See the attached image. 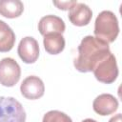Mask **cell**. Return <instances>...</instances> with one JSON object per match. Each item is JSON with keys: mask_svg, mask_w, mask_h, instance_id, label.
Masks as SVG:
<instances>
[{"mask_svg": "<svg viewBox=\"0 0 122 122\" xmlns=\"http://www.w3.org/2000/svg\"><path fill=\"white\" fill-rule=\"evenodd\" d=\"M77 51L73 65L80 72L92 71L95 66L112 52L108 43L92 35H87L81 40Z\"/></svg>", "mask_w": 122, "mask_h": 122, "instance_id": "obj_1", "label": "cell"}, {"mask_svg": "<svg viewBox=\"0 0 122 122\" xmlns=\"http://www.w3.org/2000/svg\"><path fill=\"white\" fill-rule=\"evenodd\" d=\"M93 32L97 39L108 44L112 43L119 33V24L115 14L111 10L101 11L95 19Z\"/></svg>", "mask_w": 122, "mask_h": 122, "instance_id": "obj_2", "label": "cell"}, {"mask_svg": "<svg viewBox=\"0 0 122 122\" xmlns=\"http://www.w3.org/2000/svg\"><path fill=\"white\" fill-rule=\"evenodd\" d=\"M0 122H26L22 104L13 97L0 96Z\"/></svg>", "mask_w": 122, "mask_h": 122, "instance_id": "obj_3", "label": "cell"}, {"mask_svg": "<svg viewBox=\"0 0 122 122\" xmlns=\"http://www.w3.org/2000/svg\"><path fill=\"white\" fill-rule=\"evenodd\" d=\"M92 71L99 82L104 84H111L114 82L119 72L115 56L111 52L95 66Z\"/></svg>", "mask_w": 122, "mask_h": 122, "instance_id": "obj_4", "label": "cell"}, {"mask_svg": "<svg viewBox=\"0 0 122 122\" xmlns=\"http://www.w3.org/2000/svg\"><path fill=\"white\" fill-rule=\"evenodd\" d=\"M21 69L19 64L10 57L0 60V84L5 87H13L20 79Z\"/></svg>", "mask_w": 122, "mask_h": 122, "instance_id": "obj_5", "label": "cell"}, {"mask_svg": "<svg viewBox=\"0 0 122 122\" xmlns=\"http://www.w3.org/2000/svg\"><path fill=\"white\" fill-rule=\"evenodd\" d=\"M17 52L24 63L32 64L38 59L39 56L38 42L31 36H26L20 41Z\"/></svg>", "mask_w": 122, "mask_h": 122, "instance_id": "obj_6", "label": "cell"}, {"mask_svg": "<svg viewBox=\"0 0 122 122\" xmlns=\"http://www.w3.org/2000/svg\"><path fill=\"white\" fill-rule=\"evenodd\" d=\"M20 92L25 98L34 100L44 95L45 86L43 81L38 76L30 75L25 78L21 83Z\"/></svg>", "mask_w": 122, "mask_h": 122, "instance_id": "obj_7", "label": "cell"}, {"mask_svg": "<svg viewBox=\"0 0 122 122\" xmlns=\"http://www.w3.org/2000/svg\"><path fill=\"white\" fill-rule=\"evenodd\" d=\"M69 20L71 23L77 27H83L90 23L92 17L91 8L84 4L76 2L69 10Z\"/></svg>", "mask_w": 122, "mask_h": 122, "instance_id": "obj_8", "label": "cell"}, {"mask_svg": "<svg viewBox=\"0 0 122 122\" xmlns=\"http://www.w3.org/2000/svg\"><path fill=\"white\" fill-rule=\"evenodd\" d=\"M92 108L93 111L99 115H110L117 111L118 101L112 94L102 93L93 100Z\"/></svg>", "mask_w": 122, "mask_h": 122, "instance_id": "obj_9", "label": "cell"}, {"mask_svg": "<svg viewBox=\"0 0 122 122\" xmlns=\"http://www.w3.org/2000/svg\"><path fill=\"white\" fill-rule=\"evenodd\" d=\"M65 29L66 26L63 19H61L56 15L50 14L43 16L38 23V30L43 36H45L48 33H53V32L62 34L65 31Z\"/></svg>", "mask_w": 122, "mask_h": 122, "instance_id": "obj_10", "label": "cell"}, {"mask_svg": "<svg viewBox=\"0 0 122 122\" xmlns=\"http://www.w3.org/2000/svg\"><path fill=\"white\" fill-rule=\"evenodd\" d=\"M43 44L46 51L50 54H58L65 48V38L61 33H48L44 36Z\"/></svg>", "mask_w": 122, "mask_h": 122, "instance_id": "obj_11", "label": "cell"}, {"mask_svg": "<svg viewBox=\"0 0 122 122\" xmlns=\"http://www.w3.org/2000/svg\"><path fill=\"white\" fill-rule=\"evenodd\" d=\"M24 5L19 0H0V14L7 18H16L22 14Z\"/></svg>", "mask_w": 122, "mask_h": 122, "instance_id": "obj_12", "label": "cell"}, {"mask_svg": "<svg viewBox=\"0 0 122 122\" xmlns=\"http://www.w3.org/2000/svg\"><path fill=\"white\" fill-rule=\"evenodd\" d=\"M15 43V33L11 28L0 20V52L10 51Z\"/></svg>", "mask_w": 122, "mask_h": 122, "instance_id": "obj_13", "label": "cell"}, {"mask_svg": "<svg viewBox=\"0 0 122 122\" xmlns=\"http://www.w3.org/2000/svg\"><path fill=\"white\" fill-rule=\"evenodd\" d=\"M42 122H72L71 118L60 111H50L43 116Z\"/></svg>", "mask_w": 122, "mask_h": 122, "instance_id": "obj_14", "label": "cell"}, {"mask_svg": "<svg viewBox=\"0 0 122 122\" xmlns=\"http://www.w3.org/2000/svg\"><path fill=\"white\" fill-rule=\"evenodd\" d=\"M76 1H53V5H55L59 10H70Z\"/></svg>", "mask_w": 122, "mask_h": 122, "instance_id": "obj_15", "label": "cell"}, {"mask_svg": "<svg viewBox=\"0 0 122 122\" xmlns=\"http://www.w3.org/2000/svg\"><path fill=\"white\" fill-rule=\"evenodd\" d=\"M109 122H122V120H121V113H117L116 115L112 116L109 120Z\"/></svg>", "mask_w": 122, "mask_h": 122, "instance_id": "obj_16", "label": "cell"}, {"mask_svg": "<svg viewBox=\"0 0 122 122\" xmlns=\"http://www.w3.org/2000/svg\"><path fill=\"white\" fill-rule=\"evenodd\" d=\"M81 122H97V121L94 120V119H92V118H87V119H84V120L81 121Z\"/></svg>", "mask_w": 122, "mask_h": 122, "instance_id": "obj_17", "label": "cell"}]
</instances>
